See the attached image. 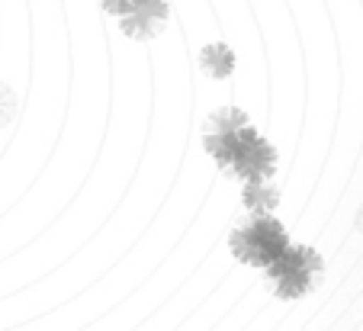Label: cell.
I'll return each instance as SVG.
<instances>
[{
  "label": "cell",
  "instance_id": "obj_6",
  "mask_svg": "<svg viewBox=\"0 0 363 331\" xmlns=\"http://www.w3.org/2000/svg\"><path fill=\"white\" fill-rule=\"evenodd\" d=\"M354 225H357V232H363V206L357 209V219H354Z\"/></svg>",
  "mask_w": 363,
  "mask_h": 331
},
{
  "label": "cell",
  "instance_id": "obj_5",
  "mask_svg": "<svg viewBox=\"0 0 363 331\" xmlns=\"http://www.w3.org/2000/svg\"><path fill=\"white\" fill-rule=\"evenodd\" d=\"M135 4H138V0H103V7L113 10V13H119V16L132 13V10H135Z\"/></svg>",
  "mask_w": 363,
  "mask_h": 331
},
{
  "label": "cell",
  "instance_id": "obj_1",
  "mask_svg": "<svg viewBox=\"0 0 363 331\" xmlns=\"http://www.w3.org/2000/svg\"><path fill=\"white\" fill-rule=\"evenodd\" d=\"M286 248V235L274 219H254L232 235V251L245 264H270Z\"/></svg>",
  "mask_w": 363,
  "mask_h": 331
},
{
  "label": "cell",
  "instance_id": "obj_3",
  "mask_svg": "<svg viewBox=\"0 0 363 331\" xmlns=\"http://www.w3.org/2000/svg\"><path fill=\"white\" fill-rule=\"evenodd\" d=\"M164 0H138L135 10L125 13V33L135 35V39H148L161 29L164 23Z\"/></svg>",
  "mask_w": 363,
  "mask_h": 331
},
{
  "label": "cell",
  "instance_id": "obj_4",
  "mask_svg": "<svg viewBox=\"0 0 363 331\" xmlns=\"http://www.w3.org/2000/svg\"><path fill=\"white\" fill-rule=\"evenodd\" d=\"M13 116H16V94L13 87H7L0 81V129H7L13 123Z\"/></svg>",
  "mask_w": 363,
  "mask_h": 331
},
{
  "label": "cell",
  "instance_id": "obj_2",
  "mask_svg": "<svg viewBox=\"0 0 363 331\" xmlns=\"http://www.w3.org/2000/svg\"><path fill=\"white\" fill-rule=\"evenodd\" d=\"M312 267H315V257H308V251L299 248H283L280 254L270 261V276L280 286V293H302L312 283Z\"/></svg>",
  "mask_w": 363,
  "mask_h": 331
}]
</instances>
